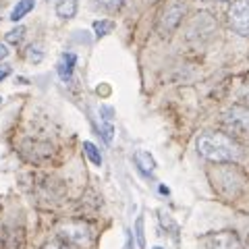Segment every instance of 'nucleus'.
<instances>
[{"mask_svg":"<svg viewBox=\"0 0 249 249\" xmlns=\"http://www.w3.org/2000/svg\"><path fill=\"white\" fill-rule=\"evenodd\" d=\"M9 75H11V69L9 67H0V81H4Z\"/></svg>","mask_w":249,"mask_h":249,"instance_id":"nucleus-20","label":"nucleus"},{"mask_svg":"<svg viewBox=\"0 0 249 249\" xmlns=\"http://www.w3.org/2000/svg\"><path fill=\"white\" fill-rule=\"evenodd\" d=\"M114 27H116L114 21H110V19H100V21L93 23V31H96V37H104V36H108V34H112Z\"/></svg>","mask_w":249,"mask_h":249,"instance_id":"nucleus-11","label":"nucleus"},{"mask_svg":"<svg viewBox=\"0 0 249 249\" xmlns=\"http://www.w3.org/2000/svg\"><path fill=\"white\" fill-rule=\"evenodd\" d=\"M133 232H135V239H137V249H145V231H143V216H137V220H135V227H133Z\"/></svg>","mask_w":249,"mask_h":249,"instance_id":"nucleus-13","label":"nucleus"},{"mask_svg":"<svg viewBox=\"0 0 249 249\" xmlns=\"http://www.w3.org/2000/svg\"><path fill=\"white\" fill-rule=\"evenodd\" d=\"M34 6H36V0H19L17 6L11 11V21H21L25 15H29L31 11H34Z\"/></svg>","mask_w":249,"mask_h":249,"instance_id":"nucleus-10","label":"nucleus"},{"mask_svg":"<svg viewBox=\"0 0 249 249\" xmlns=\"http://www.w3.org/2000/svg\"><path fill=\"white\" fill-rule=\"evenodd\" d=\"M204 249H239V239L235 232L231 231H220L214 235H208L201 239Z\"/></svg>","mask_w":249,"mask_h":249,"instance_id":"nucleus-6","label":"nucleus"},{"mask_svg":"<svg viewBox=\"0 0 249 249\" xmlns=\"http://www.w3.org/2000/svg\"><path fill=\"white\" fill-rule=\"evenodd\" d=\"M160 193H162V196H168V187H164V185H160Z\"/></svg>","mask_w":249,"mask_h":249,"instance_id":"nucleus-24","label":"nucleus"},{"mask_svg":"<svg viewBox=\"0 0 249 249\" xmlns=\"http://www.w3.org/2000/svg\"><path fill=\"white\" fill-rule=\"evenodd\" d=\"M187 11V0H166L162 11L158 13V21H156V29L160 36H168L177 29L181 23L183 15Z\"/></svg>","mask_w":249,"mask_h":249,"instance_id":"nucleus-2","label":"nucleus"},{"mask_svg":"<svg viewBox=\"0 0 249 249\" xmlns=\"http://www.w3.org/2000/svg\"><path fill=\"white\" fill-rule=\"evenodd\" d=\"M160 222H162V224H164V227H166V229H170V231H173V235H175V232L178 231V227H177V224H175V220H173V218H170L168 214H164V212H160Z\"/></svg>","mask_w":249,"mask_h":249,"instance_id":"nucleus-18","label":"nucleus"},{"mask_svg":"<svg viewBox=\"0 0 249 249\" xmlns=\"http://www.w3.org/2000/svg\"><path fill=\"white\" fill-rule=\"evenodd\" d=\"M127 249H133V232L127 235Z\"/></svg>","mask_w":249,"mask_h":249,"instance_id":"nucleus-22","label":"nucleus"},{"mask_svg":"<svg viewBox=\"0 0 249 249\" xmlns=\"http://www.w3.org/2000/svg\"><path fill=\"white\" fill-rule=\"evenodd\" d=\"M23 36H25V27H17V29H11L9 34H6V42H11V44H19L23 40Z\"/></svg>","mask_w":249,"mask_h":249,"instance_id":"nucleus-15","label":"nucleus"},{"mask_svg":"<svg viewBox=\"0 0 249 249\" xmlns=\"http://www.w3.org/2000/svg\"><path fill=\"white\" fill-rule=\"evenodd\" d=\"M98 6H102L104 11H119L124 4V0H96Z\"/></svg>","mask_w":249,"mask_h":249,"instance_id":"nucleus-14","label":"nucleus"},{"mask_svg":"<svg viewBox=\"0 0 249 249\" xmlns=\"http://www.w3.org/2000/svg\"><path fill=\"white\" fill-rule=\"evenodd\" d=\"M83 150L88 154V158L91 160L93 166H102V154H100V150L91 142H83Z\"/></svg>","mask_w":249,"mask_h":249,"instance_id":"nucleus-12","label":"nucleus"},{"mask_svg":"<svg viewBox=\"0 0 249 249\" xmlns=\"http://www.w3.org/2000/svg\"><path fill=\"white\" fill-rule=\"evenodd\" d=\"M75 65H77V56L73 52H65L60 56V62L56 65V71H58V77L65 83H69L73 79V71H75Z\"/></svg>","mask_w":249,"mask_h":249,"instance_id":"nucleus-7","label":"nucleus"},{"mask_svg":"<svg viewBox=\"0 0 249 249\" xmlns=\"http://www.w3.org/2000/svg\"><path fill=\"white\" fill-rule=\"evenodd\" d=\"M100 116H102V123H112L114 121L112 106H100Z\"/></svg>","mask_w":249,"mask_h":249,"instance_id":"nucleus-17","label":"nucleus"},{"mask_svg":"<svg viewBox=\"0 0 249 249\" xmlns=\"http://www.w3.org/2000/svg\"><path fill=\"white\" fill-rule=\"evenodd\" d=\"M0 100H2V98H0Z\"/></svg>","mask_w":249,"mask_h":249,"instance_id":"nucleus-26","label":"nucleus"},{"mask_svg":"<svg viewBox=\"0 0 249 249\" xmlns=\"http://www.w3.org/2000/svg\"><path fill=\"white\" fill-rule=\"evenodd\" d=\"M224 129L237 135H249V108L247 106H231L222 112Z\"/></svg>","mask_w":249,"mask_h":249,"instance_id":"nucleus-4","label":"nucleus"},{"mask_svg":"<svg viewBox=\"0 0 249 249\" xmlns=\"http://www.w3.org/2000/svg\"><path fill=\"white\" fill-rule=\"evenodd\" d=\"M29 50H31V48H29ZM29 60H36V62L42 60V52H36V54H34V50H31V52H29Z\"/></svg>","mask_w":249,"mask_h":249,"instance_id":"nucleus-21","label":"nucleus"},{"mask_svg":"<svg viewBox=\"0 0 249 249\" xmlns=\"http://www.w3.org/2000/svg\"><path fill=\"white\" fill-rule=\"evenodd\" d=\"M9 56V50H6V46H0V58H6Z\"/></svg>","mask_w":249,"mask_h":249,"instance_id":"nucleus-23","label":"nucleus"},{"mask_svg":"<svg viewBox=\"0 0 249 249\" xmlns=\"http://www.w3.org/2000/svg\"><path fill=\"white\" fill-rule=\"evenodd\" d=\"M197 152L212 162H232L241 156V147L222 133H204L197 139Z\"/></svg>","mask_w":249,"mask_h":249,"instance_id":"nucleus-1","label":"nucleus"},{"mask_svg":"<svg viewBox=\"0 0 249 249\" xmlns=\"http://www.w3.org/2000/svg\"><path fill=\"white\" fill-rule=\"evenodd\" d=\"M229 23L239 36L249 37V0H232L229 9Z\"/></svg>","mask_w":249,"mask_h":249,"instance_id":"nucleus-5","label":"nucleus"},{"mask_svg":"<svg viewBox=\"0 0 249 249\" xmlns=\"http://www.w3.org/2000/svg\"><path fill=\"white\" fill-rule=\"evenodd\" d=\"M77 6H79V0H60L56 4V15L60 19H73L77 15Z\"/></svg>","mask_w":249,"mask_h":249,"instance_id":"nucleus-9","label":"nucleus"},{"mask_svg":"<svg viewBox=\"0 0 249 249\" xmlns=\"http://www.w3.org/2000/svg\"><path fill=\"white\" fill-rule=\"evenodd\" d=\"M154 249H164V247H160V245H156V247H154Z\"/></svg>","mask_w":249,"mask_h":249,"instance_id":"nucleus-25","label":"nucleus"},{"mask_svg":"<svg viewBox=\"0 0 249 249\" xmlns=\"http://www.w3.org/2000/svg\"><path fill=\"white\" fill-rule=\"evenodd\" d=\"M44 249H71V245L62 243V241H52V243L44 245Z\"/></svg>","mask_w":249,"mask_h":249,"instance_id":"nucleus-19","label":"nucleus"},{"mask_svg":"<svg viewBox=\"0 0 249 249\" xmlns=\"http://www.w3.org/2000/svg\"><path fill=\"white\" fill-rule=\"evenodd\" d=\"M133 160H135V164L139 166V170H143L145 175L154 173V168H156V160L152 158V154H150V152H145V150H137V152H135V156H133Z\"/></svg>","mask_w":249,"mask_h":249,"instance_id":"nucleus-8","label":"nucleus"},{"mask_svg":"<svg viewBox=\"0 0 249 249\" xmlns=\"http://www.w3.org/2000/svg\"><path fill=\"white\" fill-rule=\"evenodd\" d=\"M100 133H102V137H104L106 143H110V142H112V133H114L112 123H102V124H100Z\"/></svg>","mask_w":249,"mask_h":249,"instance_id":"nucleus-16","label":"nucleus"},{"mask_svg":"<svg viewBox=\"0 0 249 249\" xmlns=\"http://www.w3.org/2000/svg\"><path fill=\"white\" fill-rule=\"evenodd\" d=\"M58 237L62 243L71 245V247H88L91 243V229L85 222H65L58 229Z\"/></svg>","mask_w":249,"mask_h":249,"instance_id":"nucleus-3","label":"nucleus"}]
</instances>
